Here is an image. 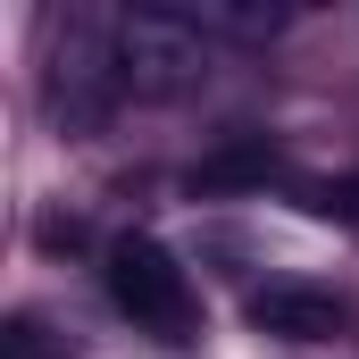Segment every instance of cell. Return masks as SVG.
Listing matches in <instances>:
<instances>
[{
    "label": "cell",
    "mask_w": 359,
    "mask_h": 359,
    "mask_svg": "<svg viewBox=\"0 0 359 359\" xmlns=\"http://www.w3.org/2000/svg\"><path fill=\"white\" fill-rule=\"evenodd\" d=\"M259 176H276L268 151H226V159H209V168H201V184H209V192H217V184H259Z\"/></svg>",
    "instance_id": "obj_5"
},
{
    "label": "cell",
    "mask_w": 359,
    "mask_h": 359,
    "mask_svg": "<svg viewBox=\"0 0 359 359\" xmlns=\"http://www.w3.org/2000/svg\"><path fill=\"white\" fill-rule=\"evenodd\" d=\"M201 76H209L201 17H184V8H126L117 17V92H134V100H184Z\"/></svg>",
    "instance_id": "obj_1"
},
{
    "label": "cell",
    "mask_w": 359,
    "mask_h": 359,
    "mask_svg": "<svg viewBox=\"0 0 359 359\" xmlns=\"http://www.w3.org/2000/svg\"><path fill=\"white\" fill-rule=\"evenodd\" d=\"M318 209H326V217L343 209V217H351V226H359V184H334V192H318Z\"/></svg>",
    "instance_id": "obj_7"
},
{
    "label": "cell",
    "mask_w": 359,
    "mask_h": 359,
    "mask_svg": "<svg viewBox=\"0 0 359 359\" xmlns=\"http://www.w3.org/2000/svg\"><path fill=\"white\" fill-rule=\"evenodd\" d=\"M109 301H117L142 334H159V343H184V334H192V276H184L176 251L151 243V234H126V243L109 251Z\"/></svg>",
    "instance_id": "obj_2"
},
{
    "label": "cell",
    "mask_w": 359,
    "mask_h": 359,
    "mask_svg": "<svg viewBox=\"0 0 359 359\" xmlns=\"http://www.w3.org/2000/svg\"><path fill=\"white\" fill-rule=\"evenodd\" d=\"M0 359H50V334H42V318H8V334H0Z\"/></svg>",
    "instance_id": "obj_6"
},
{
    "label": "cell",
    "mask_w": 359,
    "mask_h": 359,
    "mask_svg": "<svg viewBox=\"0 0 359 359\" xmlns=\"http://www.w3.org/2000/svg\"><path fill=\"white\" fill-rule=\"evenodd\" d=\"M251 326L259 334H284V343H334L343 334V309H334V292L268 284V292H251Z\"/></svg>",
    "instance_id": "obj_3"
},
{
    "label": "cell",
    "mask_w": 359,
    "mask_h": 359,
    "mask_svg": "<svg viewBox=\"0 0 359 359\" xmlns=\"http://www.w3.org/2000/svg\"><path fill=\"white\" fill-rule=\"evenodd\" d=\"M201 17H209V25H226V34H251V42H259V34H284V17H292V8H259V0H217V8H201Z\"/></svg>",
    "instance_id": "obj_4"
}]
</instances>
